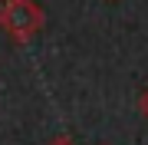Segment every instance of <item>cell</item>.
Returning <instances> with one entry per match:
<instances>
[{"mask_svg": "<svg viewBox=\"0 0 148 145\" xmlns=\"http://www.w3.org/2000/svg\"><path fill=\"white\" fill-rule=\"evenodd\" d=\"M49 145H76L73 139H69V135H56V139L53 142H49Z\"/></svg>", "mask_w": 148, "mask_h": 145, "instance_id": "3", "label": "cell"}, {"mask_svg": "<svg viewBox=\"0 0 148 145\" xmlns=\"http://www.w3.org/2000/svg\"><path fill=\"white\" fill-rule=\"evenodd\" d=\"M0 3H3V0H0Z\"/></svg>", "mask_w": 148, "mask_h": 145, "instance_id": "4", "label": "cell"}, {"mask_svg": "<svg viewBox=\"0 0 148 145\" xmlns=\"http://www.w3.org/2000/svg\"><path fill=\"white\" fill-rule=\"evenodd\" d=\"M43 23H46V13L36 0H3L0 3V30L20 46L36 36Z\"/></svg>", "mask_w": 148, "mask_h": 145, "instance_id": "1", "label": "cell"}, {"mask_svg": "<svg viewBox=\"0 0 148 145\" xmlns=\"http://www.w3.org/2000/svg\"><path fill=\"white\" fill-rule=\"evenodd\" d=\"M138 112H142V115L148 119V86L142 89V96H138Z\"/></svg>", "mask_w": 148, "mask_h": 145, "instance_id": "2", "label": "cell"}]
</instances>
